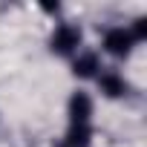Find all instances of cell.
<instances>
[{"label":"cell","instance_id":"obj_1","mask_svg":"<svg viewBox=\"0 0 147 147\" xmlns=\"http://www.w3.org/2000/svg\"><path fill=\"white\" fill-rule=\"evenodd\" d=\"M49 46H52V52H58V55L78 52V46H81V29H78L75 23H58L55 32H52Z\"/></svg>","mask_w":147,"mask_h":147},{"label":"cell","instance_id":"obj_2","mask_svg":"<svg viewBox=\"0 0 147 147\" xmlns=\"http://www.w3.org/2000/svg\"><path fill=\"white\" fill-rule=\"evenodd\" d=\"M133 46H136V40H133L130 29H124V26H113V29L104 32V49H107L110 55L124 58V55H130Z\"/></svg>","mask_w":147,"mask_h":147},{"label":"cell","instance_id":"obj_3","mask_svg":"<svg viewBox=\"0 0 147 147\" xmlns=\"http://www.w3.org/2000/svg\"><path fill=\"white\" fill-rule=\"evenodd\" d=\"M66 110H69V124H90V118H92V98L78 90V92H72Z\"/></svg>","mask_w":147,"mask_h":147},{"label":"cell","instance_id":"obj_4","mask_svg":"<svg viewBox=\"0 0 147 147\" xmlns=\"http://www.w3.org/2000/svg\"><path fill=\"white\" fill-rule=\"evenodd\" d=\"M98 90L107 95V98H121L127 92V81L121 72L115 69H107V72H98Z\"/></svg>","mask_w":147,"mask_h":147},{"label":"cell","instance_id":"obj_5","mask_svg":"<svg viewBox=\"0 0 147 147\" xmlns=\"http://www.w3.org/2000/svg\"><path fill=\"white\" fill-rule=\"evenodd\" d=\"M98 69H101V61L95 52H78V58L72 61V72L78 78H92V75H98Z\"/></svg>","mask_w":147,"mask_h":147},{"label":"cell","instance_id":"obj_6","mask_svg":"<svg viewBox=\"0 0 147 147\" xmlns=\"http://www.w3.org/2000/svg\"><path fill=\"white\" fill-rule=\"evenodd\" d=\"M90 141H92V127L90 124H69L63 147H90Z\"/></svg>","mask_w":147,"mask_h":147}]
</instances>
